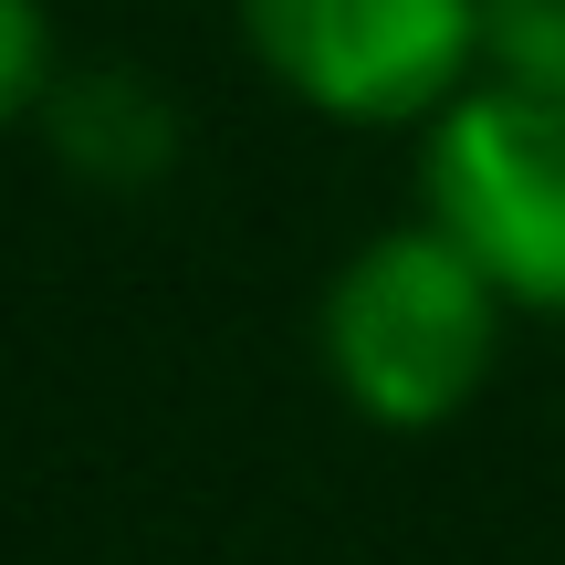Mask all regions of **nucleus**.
<instances>
[{"mask_svg": "<svg viewBox=\"0 0 565 565\" xmlns=\"http://www.w3.org/2000/svg\"><path fill=\"white\" fill-rule=\"evenodd\" d=\"M503 345V282L471 263L440 221L377 231L324 282V366L345 408L377 429H440L482 398Z\"/></svg>", "mask_w": 565, "mask_h": 565, "instance_id": "f257e3e1", "label": "nucleus"}, {"mask_svg": "<svg viewBox=\"0 0 565 565\" xmlns=\"http://www.w3.org/2000/svg\"><path fill=\"white\" fill-rule=\"evenodd\" d=\"M252 63L345 126L450 116L482 74V0H231Z\"/></svg>", "mask_w": 565, "mask_h": 565, "instance_id": "f03ea898", "label": "nucleus"}, {"mask_svg": "<svg viewBox=\"0 0 565 565\" xmlns=\"http://www.w3.org/2000/svg\"><path fill=\"white\" fill-rule=\"evenodd\" d=\"M419 189L429 221L503 282V303L565 315V95L471 84L429 126Z\"/></svg>", "mask_w": 565, "mask_h": 565, "instance_id": "7ed1b4c3", "label": "nucleus"}, {"mask_svg": "<svg viewBox=\"0 0 565 565\" xmlns=\"http://www.w3.org/2000/svg\"><path fill=\"white\" fill-rule=\"evenodd\" d=\"M42 137L74 179L95 189H147L179 168V105L158 95L126 63H63L53 95H42Z\"/></svg>", "mask_w": 565, "mask_h": 565, "instance_id": "20e7f679", "label": "nucleus"}, {"mask_svg": "<svg viewBox=\"0 0 565 565\" xmlns=\"http://www.w3.org/2000/svg\"><path fill=\"white\" fill-rule=\"evenodd\" d=\"M482 84L565 95V0H482Z\"/></svg>", "mask_w": 565, "mask_h": 565, "instance_id": "39448f33", "label": "nucleus"}, {"mask_svg": "<svg viewBox=\"0 0 565 565\" xmlns=\"http://www.w3.org/2000/svg\"><path fill=\"white\" fill-rule=\"evenodd\" d=\"M53 74H63V53H53V21H42V0H0V126L42 116Z\"/></svg>", "mask_w": 565, "mask_h": 565, "instance_id": "423d86ee", "label": "nucleus"}]
</instances>
